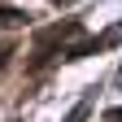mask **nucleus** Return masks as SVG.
<instances>
[{
  "instance_id": "1",
  "label": "nucleus",
  "mask_w": 122,
  "mask_h": 122,
  "mask_svg": "<svg viewBox=\"0 0 122 122\" xmlns=\"http://www.w3.org/2000/svg\"><path fill=\"white\" fill-rule=\"evenodd\" d=\"M87 109H92V100H79V105L70 109V118H66V122H83V118H87Z\"/></svg>"
}]
</instances>
